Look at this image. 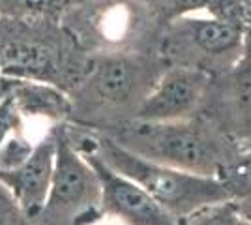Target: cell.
<instances>
[{
	"label": "cell",
	"mask_w": 251,
	"mask_h": 225,
	"mask_svg": "<svg viewBox=\"0 0 251 225\" xmlns=\"http://www.w3.org/2000/svg\"><path fill=\"white\" fill-rule=\"evenodd\" d=\"M242 60L251 64V28L244 30V54H242Z\"/></svg>",
	"instance_id": "23"
},
{
	"label": "cell",
	"mask_w": 251,
	"mask_h": 225,
	"mask_svg": "<svg viewBox=\"0 0 251 225\" xmlns=\"http://www.w3.org/2000/svg\"><path fill=\"white\" fill-rule=\"evenodd\" d=\"M236 204V208L242 212V216L251 224V197H246V199H238V201H232Z\"/></svg>",
	"instance_id": "22"
},
{
	"label": "cell",
	"mask_w": 251,
	"mask_h": 225,
	"mask_svg": "<svg viewBox=\"0 0 251 225\" xmlns=\"http://www.w3.org/2000/svg\"><path fill=\"white\" fill-rule=\"evenodd\" d=\"M212 77L199 70L167 66L135 118L148 122H173L197 117L208 96Z\"/></svg>",
	"instance_id": "9"
},
{
	"label": "cell",
	"mask_w": 251,
	"mask_h": 225,
	"mask_svg": "<svg viewBox=\"0 0 251 225\" xmlns=\"http://www.w3.org/2000/svg\"><path fill=\"white\" fill-rule=\"evenodd\" d=\"M77 0H0V15L26 19H58Z\"/></svg>",
	"instance_id": "14"
},
{
	"label": "cell",
	"mask_w": 251,
	"mask_h": 225,
	"mask_svg": "<svg viewBox=\"0 0 251 225\" xmlns=\"http://www.w3.org/2000/svg\"><path fill=\"white\" fill-rule=\"evenodd\" d=\"M15 85V79H10V77H4V75H0V101L4 100V98L10 96L11 88Z\"/></svg>",
	"instance_id": "21"
},
{
	"label": "cell",
	"mask_w": 251,
	"mask_h": 225,
	"mask_svg": "<svg viewBox=\"0 0 251 225\" xmlns=\"http://www.w3.org/2000/svg\"><path fill=\"white\" fill-rule=\"evenodd\" d=\"M36 143L26 135L25 128L13 131L0 147V171H13L30 158Z\"/></svg>",
	"instance_id": "17"
},
{
	"label": "cell",
	"mask_w": 251,
	"mask_h": 225,
	"mask_svg": "<svg viewBox=\"0 0 251 225\" xmlns=\"http://www.w3.org/2000/svg\"><path fill=\"white\" fill-rule=\"evenodd\" d=\"M10 98L25 120H43L49 126L72 120L70 94L56 85L15 79Z\"/></svg>",
	"instance_id": "12"
},
{
	"label": "cell",
	"mask_w": 251,
	"mask_h": 225,
	"mask_svg": "<svg viewBox=\"0 0 251 225\" xmlns=\"http://www.w3.org/2000/svg\"><path fill=\"white\" fill-rule=\"evenodd\" d=\"M60 23L88 54L156 51L165 26L139 0H77Z\"/></svg>",
	"instance_id": "5"
},
{
	"label": "cell",
	"mask_w": 251,
	"mask_h": 225,
	"mask_svg": "<svg viewBox=\"0 0 251 225\" xmlns=\"http://www.w3.org/2000/svg\"><path fill=\"white\" fill-rule=\"evenodd\" d=\"M178 225H251L232 201L208 204L178 220Z\"/></svg>",
	"instance_id": "15"
},
{
	"label": "cell",
	"mask_w": 251,
	"mask_h": 225,
	"mask_svg": "<svg viewBox=\"0 0 251 225\" xmlns=\"http://www.w3.org/2000/svg\"><path fill=\"white\" fill-rule=\"evenodd\" d=\"M216 178L223 184L230 201L251 197V143H238L236 152Z\"/></svg>",
	"instance_id": "13"
},
{
	"label": "cell",
	"mask_w": 251,
	"mask_h": 225,
	"mask_svg": "<svg viewBox=\"0 0 251 225\" xmlns=\"http://www.w3.org/2000/svg\"><path fill=\"white\" fill-rule=\"evenodd\" d=\"M54 165L49 197L34 225H94L101 212V184L94 167L75 147L70 122L52 124Z\"/></svg>",
	"instance_id": "6"
},
{
	"label": "cell",
	"mask_w": 251,
	"mask_h": 225,
	"mask_svg": "<svg viewBox=\"0 0 251 225\" xmlns=\"http://www.w3.org/2000/svg\"><path fill=\"white\" fill-rule=\"evenodd\" d=\"M165 68L156 51L92 54L81 83L70 92V124L109 131L133 120Z\"/></svg>",
	"instance_id": "1"
},
{
	"label": "cell",
	"mask_w": 251,
	"mask_h": 225,
	"mask_svg": "<svg viewBox=\"0 0 251 225\" xmlns=\"http://www.w3.org/2000/svg\"><path fill=\"white\" fill-rule=\"evenodd\" d=\"M156 53L167 66L191 68L218 77L242 60L244 30L212 15L189 13L163 26Z\"/></svg>",
	"instance_id": "7"
},
{
	"label": "cell",
	"mask_w": 251,
	"mask_h": 225,
	"mask_svg": "<svg viewBox=\"0 0 251 225\" xmlns=\"http://www.w3.org/2000/svg\"><path fill=\"white\" fill-rule=\"evenodd\" d=\"M238 143H251V64L240 60L227 74L212 77L199 113Z\"/></svg>",
	"instance_id": "10"
},
{
	"label": "cell",
	"mask_w": 251,
	"mask_h": 225,
	"mask_svg": "<svg viewBox=\"0 0 251 225\" xmlns=\"http://www.w3.org/2000/svg\"><path fill=\"white\" fill-rule=\"evenodd\" d=\"M72 139L81 150L86 161L94 167L101 184V212L107 218H115L124 225H178L173 214L156 203L141 186L127 176L116 173L105 163L86 143L75 137L72 128Z\"/></svg>",
	"instance_id": "8"
},
{
	"label": "cell",
	"mask_w": 251,
	"mask_h": 225,
	"mask_svg": "<svg viewBox=\"0 0 251 225\" xmlns=\"http://www.w3.org/2000/svg\"><path fill=\"white\" fill-rule=\"evenodd\" d=\"M75 137L86 143L116 173L127 176L176 220L193 214L208 204L230 201L216 176L182 171L159 161L143 158L116 143L107 133L70 124Z\"/></svg>",
	"instance_id": "4"
},
{
	"label": "cell",
	"mask_w": 251,
	"mask_h": 225,
	"mask_svg": "<svg viewBox=\"0 0 251 225\" xmlns=\"http://www.w3.org/2000/svg\"><path fill=\"white\" fill-rule=\"evenodd\" d=\"M90 56L58 19L0 15V75L42 81L68 94L81 83Z\"/></svg>",
	"instance_id": "2"
},
{
	"label": "cell",
	"mask_w": 251,
	"mask_h": 225,
	"mask_svg": "<svg viewBox=\"0 0 251 225\" xmlns=\"http://www.w3.org/2000/svg\"><path fill=\"white\" fill-rule=\"evenodd\" d=\"M101 133L143 158L204 176H218L238 149V141L201 115L173 122L133 118Z\"/></svg>",
	"instance_id": "3"
},
{
	"label": "cell",
	"mask_w": 251,
	"mask_h": 225,
	"mask_svg": "<svg viewBox=\"0 0 251 225\" xmlns=\"http://www.w3.org/2000/svg\"><path fill=\"white\" fill-rule=\"evenodd\" d=\"M204 11L242 30L251 28V0H208Z\"/></svg>",
	"instance_id": "16"
},
{
	"label": "cell",
	"mask_w": 251,
	"mask_h": 225,
	"mask_svg": "<svg viewBox=\"0 0 251 225\" xmlns=\"http://www.w3.org/2000/svg\"><path fill=\"white\" fill-rule=\"evenodd\" d=\"M25 128V118L17 111L13 100L10 96L4 98L0 101V147L4 145V141L10 137L13 131Z\"/></svg>",
	"instance_id": "20"
},
{
	"label": "cell",
	"mask_w": 251,
	"mask_h": 225,
	"mask_svg": "<svg viewBox=\"0 0 251 225\" xmlns=\"http://www.w3.org/2000/svg\"><path fill=\"white\" fill-rule=\"evenodd\" d=\"M0 225H34L2 180H0Z\"/></svg>",
	"instance_id": "19"
},
{
	"label": "cell",
	"mask_w": 251,
	"mask_h": 225,
	"mask_svg": "<svg viewBox=\"0 0 251 225\" xmlns=\"http://www.w3.org/2000/svg\"><path fill=\"white\" fill-rule=\"evenodd\" d=\"M156 13L161 21L171 23L176 17L206 10L208 0H139Z\"/></svg>",
	"instance_id": "18"
},
{
	"label": "cell",
	"mask_w": 251,
	"mask_h": 225,
	"mask_svg": "<svg viewBox=\"0 0 251 225\" xmlns=\"http://www.w3.org/2000/svg\"><path fill=\"white\" fill-rule=\"evenodd\" d=\"M54 133L49 126L47 133L32 150L30 158L21 167L13 171H0V180L15 197L21 210L32 222L40 216L49 197L52 178V165H54Z\"/></svg>",
	"instance_id": "11"
}]
</instances>
